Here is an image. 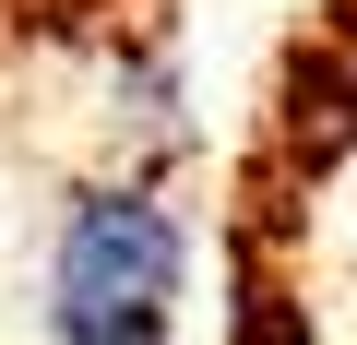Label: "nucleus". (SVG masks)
Returning a JSON list of instances; mask_svg holds the SVG:
<instances>
[{
    "label": "nucleus",
    "instance_id": "obj_1",
    "mask_svg": "<svg viewBox=\"0 0 357 345\" xmlns=\"http://www.w3.org/2000/svg\"><path fill=\"white\" fill-rule=\"evenodd\" d=\"M178 309V215L155 191H84L48 262V333L60 345H167Z\"/></svg>",
    "mask_w": 357,
    "mask_h": 345
}]
</instances>
